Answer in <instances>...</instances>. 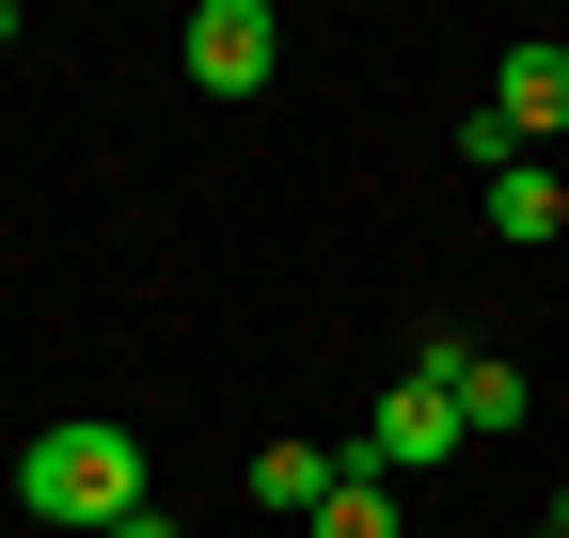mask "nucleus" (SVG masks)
I'll return each instance as SVG.
<instances>
[{
    "label": "nucleus",
    "instance_id": "f257e3e1",
    "mask_svg": "<svg viewBox=\"0 0 569 538\" xmlns=\"http://www.w3.org/2000/svg\"><path fill=\"white\" fill-rule=\"evenodd\" d=\"M17 507H32V522H63V538H111L127 507H159V491H142V444H127V428H32Z\"/></svg>",
    "mask_w": 569,
    "mask_h": 538
},
{
    "label": "nucleus",
    "instance_id": "f03ea898",
    "mask_svg": "<svg viewBox=\"0 0 569 538\" xmlns=\"http://www.w3.org/2000/svg\"><path fill=\"white\" fill-rule=\"evenodd\" d=\"M174 63H190V96H269V63H284V17H269V0H206V17L174 32Z\"/></svg>",
    "mask_w": 569,
    "mask_h": 538
},
{
    "label": "nucleus",
    "instance_id": "7ed1b4c3",
    "mask_svg": "<svg viewBox=\"0 0 569 538\" xmlns=\"http://www.w3.org/2000/svg\"><path fill=\"white\" fill-rule=\"evenodd\" d=\"M459 444H475V428H459V396L427 380V365H411V380L380 396L365 428H348V459H380V476H427V459H459Z\"/></svg>",
    "mask_w": 569,
    "mask_h": 538
},
{
    "label": "nucleus",
    "instance_id": "20e7f679",
    "mask_svg": "<svg viewBox=\"0 0 569 538\" xmlns=\"http://www.w3.org/2000/svg\"><path fill=\"white\" fill-rule=\"evenodd\" d=\"M411 365L459 396V428H475V444H490V428H522V365H507V349H459V332H427Z\"/></svg>",
    "mask_w": 569,
    "mask_h": 538
},
{
    "label": "nucleus",
    "instance_id": "39448f33",
    "mask_svg": "<svg viewBox=\"0 0 569 538\" xmlns=\"http://www.w3.org/2000/svg\"><path fill=\"white\" fill-rule=\"evenodd\" d=\"M490 111H507V127H522V159H538L553 127H569V48H553V32H522L507 63H490Z\"/></svg>",
    "mask_w": 569,
    "mask_h": 538
},
{
    "label": "nucleus",
    "instance_id": "423d86ee",
    "mask_svg": "<svg viewBox=\"0 0 569 538\" xmlns=\"http://www.w3.org/2000/svg\"><path fill=\"white\" fill-rule=\"evenodd\" d=\"M475 207H490V238H507V253H553V238H569V175H538V159H522V175H490Z\"/></svg>",
    "mask_w": 569,
    "mask_h": 538
},
{
    "label": "nucleus",
    "instance_id": "0eeeda50",
    "mask_svg": "<svg viewBox=\"0 0 569 538\" xmlns=\"http://www.w3.org/2000/svg\"><path fill=\"white\" fill-rule=\"evenodd\" d=\"M332 476H348L332 444H253V507H269V522H317V507H332Z\"/></svg>",
    "mask_w": 569,
    "mask_h": 538
},
{
    "label": "nucleus",
    "instance_id": "6e6552de",
    "mask_svg": "<svg viewBox=\"0 0 569 538\" xmlns=\"http://www.w3.org/2000/svg\"><path fill=\"white\" fill-rule=\"evenodd\" d=\"M301 538H411V507H396V476H380V459H348V476H332V507H317Z\"/></svg>",
    "mask_w": 569,
    "mask_h": 538
},
{
    "label": "nucleus",
    "instance_id": "1a4fd4ad",
    "mask_svg": "<svg viewBox=\"0 0 569 538\" xmlns=\"http://www.w3.org/2000/svg\"><path fill=\"white\" fill-rule=\"evenodd\" d=\"M459 159H475V190H490V175H522V127L475 96V111H459Z\"/></svg>",
    "mask_w": 569,
    "mask_h": 538
},
{
    "label": "nucleus",
    "instance_id": "9d476101",
    "mask_svg": "<svg viewBox=\"0 0 569 538\" xmlns=\"http://www.w3.org/2000/svg\"><path fill=\"white\" fill-rule=\"evenodd\" d=\"M111 538H174V507H127V522H111Z\"/></svg>",
    "mask_w": 569,
    "mask_h": 538
},
{
    "label": "nucleus",
    "instance_id": "9b49d317",
    "mask_svg": "<svg viewBox=\"0 0 569 538\" xmlns=\"http://www.w3.org/2000/svg\"><path fill=\"white\" fill-rule=\"evenodd\" d=\"M553 538H569V491H553Z\"/></svg>",
    "mask_w": 569,
    "mask_h": 538
},
{
    "label": "nucleus",
    "instance_id": "f8f14e48",
    "mask_svg": "<svg viewBox=\"0 0 569 538\" xmlns=\"http://www.w3.org/2000/svg\"><path fill=\"white\" fill-rule=\"evenodd\" d=\"M538 538H553V522H538Z\"/></svg>",
    "mask_w": 569,
    "mask_h": 538
}]
</instances>
